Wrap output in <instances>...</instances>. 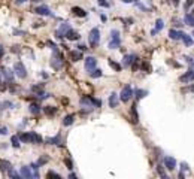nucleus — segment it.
Returning a JSON list of instances; mask_svg holds the SVG:
<instances>
[{
  "mask_svg": "<svg viewBox=\"0 0 194 179\" xmlns=\"http://www.w3.org/2000/svg\"><path fill=\"white\" fill-rule=\"evenodd\" d=\"M81 104L88 106V108H97V106H102V102L94 98V97H91V96H82L81 97Z\"/></svg>",
  "mask_w": 194,
  "mask_h": 179,
  "instance_id": "obj_1",
  "label": "nucleus"
},
{
  "mask_svg": "<svg viewBox=\"0 0 194 179\" xmlns=\"http://www.w3.org/2000/svg\"><path fill=\"white\" fill-rule=\"evenodd\" d=\"M51 66L55 70H60L63 67V55L58 51H54V55H52V60H51Z\"/></svg>",
  "mask_w": 194,
  "mask_h": 179,
  "instance_id": "obj_2",
  "label": "nucleus"
},
{
  "mask_svg": "<svg viewBox=\"0 0 194 179\" xmlns=\"http://www.w3.org/2000/svg\"><path fill=\"white\" fill-rule=\"evenodd\" d=\"M99 39H100V30L97 27L91 29L90 35H88V41H90V45L93 46V48H96V46L99 45Z\"/></svg>",
  "mask_w": 194,
  "mask_h": 179,
  "instance_id": "obj_3",
  "label": "nucleus"
},
{
  "mask_svg": "<svg viewBox=\"0 0 194 179\" xmlns=\"http://www.w3.org/2000/svg\"><path fill=\"white\" fill-rule=\"evenodd\" d=\"M14 72H15V75H17L18 78H21V79L27 78V69H25V66H24L21 61L15 63V66H14Z\"/></svg>",
  "mask_w": 194,
  "mask_h": 179,
  "instance_id": "obj_4",
  "label": "nucleus"
},
{
  "mask_svg": "<svg viewBox=\"0 0 194 179\" xmlns=\"http://www.w3.org/2000/svg\"><path fill=\"white\" fill-rule=\"evenodd\" d=\"M131 97H133V90H131L130 85H125V87L121 90V94H119V98H121V102L127 103V102H129Z\"/></svg>",
  "mask_w": 194,
  "mask_h": 179,
  "instance_id": "obj_5",
  "label": "nucleus"
},
{
  "mask_svg": "<svg viewBox=\"0 0 194 179\" xmlns=\"http://www.w3.org/2000/svg\"><path fill=\"white\" fill-rule=\"evenodd\" d=\"M67 30H70L69 23H63L61 25H60V29L55 31V37H57V39H63V37L66 36V33H67Z\"/></svg>",
  "mask_w": 194,
  "mask_h": 179,
  "instance_id": "obj_6",
  "label": "nucleus"
},
{
  "mask_svg": "<svg viewBox=\"0 0 194 179\" xmlns=\"http://www.w3.org/2000/svg\"><path fill=\"white\" fill-rule=\"evenodd\" d=\"M96 64H97V60H96L94 57H87V58H85V70H87V72L94 70Z\"/></svg>",
  "mask_w": 194,
  "mask_h": 179,
  "instance_id": "obj_7",
  "label": "nucleus"
},
{
  "mask_svg": "<svg viewBox=\"0 0 194 179\" xmlns=\"http://www.w3.org/2000/svg\"><path fill=\"white\" fill-rule=\"evenodd\" d=\"M164 167L167 170H175L176 169V160L173 157H166L164 158Z\"/></svg>",
  "mask_w": 194,
  "mask_h": 179,
  "instance_id": "obj_8",
  "label": "nucleus"
},
{
  "mask_svg": "<svg viewBox=\"0 0 194 179\" xmlns=\"http://www.w3.org/2000/svg\"><path fill=\"white\" fill-rule=\"evenodd\" d=\"M179 81L181 82H184V84H187V82H193L194 81V70H188V72H185V73L179 78Z\"/></svg>",
  "mask_w": 194,
  "mask_h": 179,
  "instance_id": "obj_9",
  "label": "nucleus"
},
{
  "mask_svg": "<svg viewBox=\"0 0 194 179\" xmlns=\"http://www.w3.org/2000/svg\"><path fill=\"white\" fill-rule=\"evenodd\" d=\"M35 14L37 15H45V17H49L51 15V11L48 6H37V8H35Z\"/></svg>",
  "mask_w": 194,
  "mask_h": 179,
  "instance_id": "obj_10",
  "label": "nucleus"
},
{
  "mask_svg": "<svg viewBox=\"0 0 194 179\" xmlns=\"http://www.w3.org/2000/svg\"><path fill=\"white\" fill-rule=\"evenodd\" d=\"M72 14L79 17V18H85L87 17V12L82 8H79V6H73V8H72Z\"/></svg>",
  "mask_w": 194,
  "mask_h": 179,
  "instance_id": "obj_11",
  "label": "nucleus"
},
{
  "mask_svg": "<svg viewBox=\"0 0 194 179\" xmlns=\"http://www.w3.org/2000/svg\"><path fill=\"white\" fill-rule=\"evenodd\" d=\"M19 175H21L23 178H25V179H31V178H33L31 170H30V167H27V166L21 167V170H19Z\"/></svg>",
  "mask_w": 194,
  "mask_h": 179,
  "instance_id": "obj_12",
  "label": "nucleus"
},
{
  "mask_svg": "<svg viewBox=\"0 0 194 179\" xmlns=\"http://www.w3.org/2000/svg\"><path fill=\"white\" fill-rule=\"evenodd\" d=\"M67 41H78L79 39V33H76L75 30H67V33H66V36H64Z\"/></svg>",
  "mask_w": 194,
  "mask_h": 179,
  "instance_id": "obj_13",
  "label": "nucleus"
},
{
  "mask_svg": "<svg viewBox=\"0 0 194 179\" xmlns=\"http://www.w3.org/2000/svg\"><path fill=\"white\" fill-rule=\"evenodd\" d=\"M69 58L72 60V61H79V60H82V54L81 51H70L69 52Z\"/></svg>",
  "mask_w": 194,
  "mask_h": 179,
  "instance_id": "obj_14",
  "label": "nucleus"
},
{
  "mask_svg": "<svg viewBox=\"0 0 194 179\" xmlns=\"http://www.w3.org/2000/svg\"><path fill=\"white\" fill-rule=\"evenodd\" d=\"M136 60V55L135 54H129L124 57V61H123V66L124 67H129V66H131V63Z\"/></svg>",
  "mask_w": 194,
  "mask_h": 179,
  "instance_id": "obj_15",
  "label": "nucleus"
},
{
  "mask_svg": "<svg viewBox=\"0 0 194 179\" xmlns=\"http://www.w3.org/2000/svg\"><path fill=\"white\" fill-rule=\"evenodd\" d=\"M2 73H3L5 79H6L8 82H12V81H14V72H11L9 69H3Z\"/></svg>",
  "mask_w": 194,
  "mask_h": 179,
  "instance_id": "obj_16",
  "label": "nucleus"
},
{
  "mask_svg": "<svg viewBox=\"0 0 194 179\" xmlns=\"http://www.w3.org/2000/svg\"><path fill=\"white\" fill-rule=\"evenodd\" d=\"M169 37L170 39H173V41H178V39H181L182 37V31H178V30H170L169 31Z\"/></svg>",
  "mask_w": 194,
  "mask_h": 179,
  "instance_id": "obj_17",
  "label": "nucleus"
},
{
  "mask_svg": "<svg viewBox=\"0 0 194 179\" xmlns=\"http://www.w3.org/2000/svg\"><path fill=\"white\" fill-rule=\"evenodd\" d=\"M73 121H75V115H66L64 116V119H63V125L64 127H69V125H72L73 124Z\"/></svg>",
  "mask_w": 194,
  "mask_h": 179,
  "instance_id": "obj_18",
  "label": "nucleus"
},
{
  "mask_svg": "<svg viewBox=\"0 0 194 179\" xmlns=\"http://www.w3.org/2000/svg\"><path fill=\"white\" fill-rule=\"evenodd\" d=\"M109 106L111 108H117L118 106V96L115 94V92H112V94L109 96Z\"/></svg>",
  "mask_w": 194,
  "mask_h": 179,
  "instance_id": "obj_19",
  "label": "nucleus"
},
{
  "mask_svg": "<svg viewBox=\"0 0 194 179\" xmlns=\"http://www.w3.org/2000/svg\"><path fill=\"white\" fill-rule=\"evenodd\" d=\"M12 169V164L9 161H6V160H0V170L2 172H8Z\"/></svg>",
  "mask_w": 194,
  "mask_h": 179,
  "instance_id": "obj_20",
  "label": "nucleus"
},
{
  "mask_svg": "<svg viewBox=\"0 0 194 179\" xmlns=\"http://www.w3.org/2000/svg\"><path fill=\"white\" fill-rule=\"evenodd\" d=\"M119 45H121V39L119 37H112V41L109 42V48L115 49V48H119Z\"/></svg>",
  "mask_w": 194,
  "mask_h": 179,
  "instance_id": "obj_21",
  "label": "nucleus"
},
{
  "mask_svg": "<svg viewBox=\"0 0 194 179\" xmlns=\"http://www.w3.org/2000/svg\"><path fill=\"white\" fill-rule=\"evenodd\" d=\"M182 42H184V45L185 46H191L193 45V37L190 36V35H187V33H182Z\"/></svg>",
  "mask_w": 194,
  "mask_h": 179,
  "instance_id": "obj_22",
  "label": "nucleus"
},
{
  "mask_svg": "<svg viewBox=\"0 0 194 179\" xmlns=\"http://www.w3.org/2000/svg\"><path fill=\"white\" fill-rule=\"evenodd\" d=\"M43 142V139L39 136L37 133H35V131H31V143H36V145H41Z\"/></svg>",
  "mask_w": 194,
  "mask_h": 179,
  "instance_id": "obj_23",
  "label": "nucleus"
},
{
  "mask_svg": "<svg viewBox=\"0 0 194 179\" xmlns=\"http://www.w3.org/2000/svg\"><path fill=\"white\" fill-rule=\"evenodd\" d=\"M18 137H19V140L24 142V143H31V133H23Z\"/></svg>",
  "mask_w": 194,
  "mask_h": 179,
  "instance_id": "obj_24",
  "label": "nucleus"
},
{
  "mask_svg": "<svg viewBox=\"0 0 194 179\" xmlns=\"http://www.w3.org/2000/svg\"><path fill=\"white\" fill-rule=\"evenodd\" d=\"M46 142H48L49 145H60V143H61V136H60V134H57V136H54V137L48 139V140H46Z\"/></svg>",
  "mask_w": 194,
  "mask_h": 179,
  "instance_id": "obj_25",
  "label": "nucleus"
},
{
  "mask_svg": "<svg viewBox=\"0 0 194 179\" xmlns=\"http://www.w3.org/2000/svg\"><path fill=\"white\" fill-rule=\"evenodd\" d=\"M135 94H136V100H140V98H143L145 96H148V91H145V90H139V88H136V91H135Z\"/></svg>",
  "mask_w": 194,
  "mask_h": 179,
  "instance_id": "obj_26",
  "label": "nucleus"
},
{
  "mask_svg": "<svg viewBox=\"0 0 194 179\" xmlns=\"http://www.w3.org/2000/svg\"><path fill=\"white\" fill-rule=\"evenodd\" d=\"M184 21H185V24H188V25H191V27H194V15H191V14H185Z\"/></svg>",
  "mask_w": 194,
  "mask_h": 179,
  "instance_id": "obj_27",
  "label": "nucleus"
},
{
  "mask_svg": "<svg viewBox=\"0 0 194 179\" xmlns=\"http://www.w3.org/2000/svg\"><path fill=\"white\" fill-rule=\"evenodd\" d=\"M29 109H30V112H31L33 115H37L39 112H41V106H39L37 103H31Z\"/></svg>",
  "mask_w": 194,
  "mask_h": 179,
  "instance_id": "obj_28",
  "label": "nucleus"
},
{
  "mask_svg": "<svg viewBox=\"0 0 194 179\" xmlns=\"http://www.w3.org/2000/svg\"><path fill=\"white\" fill-rule=\"evenodd\" d=\"M163 27H164L163 19H157V23H155V30H152V35H157V31L163 30Z\"/></svg>",
  "mask_w": 194,
  "mask_h": 179,
  "instance_id": "obj_29",
  "label": "nucleus"
},
{
  "mask_svg": "<svg viewBox=\"0 0 194 179\" xmlns=\"http://www.w3.org/2000/svg\"><path fill=\"white\" fill-rule=\"evenodd\" d=\"M43 112H45V114L46 115H54L55 114V112H57V108H54V106H45V108H43Z\"/></svg>",
  "mask_w": 194,
  "mask_h": 179,
  "instance_id": "obj_30",
  "label": "nucleus"
},
{
  "mask_svg": "<svg viewBox=\"0 0 194 179\" xmlns=\"http://www.w3.org/2000/svg\"><path fill=\"white\" fill-rule=\"evenodd\" d=\"M109 66L115 70V72H121V69H123V66L121 64H118L117 61H113V60H109Z\"/></svg>",
  "mask_w": 194,
  "mask_h": 179,
  "instance_id": "obj_31",
  "label": "nucleus"
},
{
  "mask_svg": "<svg viewBox=\"0 0 194 179\" xmlns=\"http://www.w3.org/2000/svg\"><path fill=\"white\" fill-rule=\"evenodd\" d=\"M102 75H103L102 69H94V70H91V72H90V76H91V78H94V79H96V78H100Z\"/></svg>",
  "mask_w": 194,
  "mask_h": 179,
  "instance_id": "obj_32",
  "label": "nucleus"
},
{
  "mask_svg": "<svg viewBox=\"0 0 194 179\" xmlns=\"http://www.w3.org/2000/svg\"><path fill=\"white\" fill-rule=\"evenodd\" d=\"M11 143H12V146H14V148H19V145H21V143H19V137L18 136H12L11 137Z\"/></svg>",
  "mask_w": 194,
  "mask_h": 179,
  "instance_id": "obj_33",
  "label": "nucleus"
},
{
  "mask_svg": "<svg viewBox=\"0 0 194 179\" xmlns=\"http://www.w3.org/2000/svg\"><path fill=\"white\" fill-rule=\"evenodd\" d=\"M30 167L33 169V178H39V173H37V169H39V164L37 163H33Z\"/></svg>",
  "mask_w": 194,
  "mask_h": 179,
  "instance_id": "obj_34",
  "label": "nucleus"
},
{
  "mask_svg": "<svg viewBox=\"0 0 194 179\" xmlns=\"http://www.w3.org/2000/svg\"><path fill=\"white\" fill-rule=\"evenodd\" d=\"M131 115H133V122H137L139 119H137V112H136V103L133 104V108H131Z\"/></svg>",
  "mask_w": 194,
  "mask_h": 179,
  "instance_id": "obj_35",
  "label": "nucleus"
},
{
  "mask_svg": "<svg viewBox=\"0 0 194 179\" xmlns=\"http://www.w3.org/2000/svg\"><path fill=\"white\" fill-rule=\"evenodd\" d=\"M157 172L160 173V176H163V178H167V175H166V172H164V166H161V164H158V167H157Z\"/></svg>",
  "mask_w": 194,
  "mask_h": 179,
  "instance_id": "obj_36",
  "label": "nucleus"
},
{
  "mask_svg": "<svg viewBox=\"0 0 194 179\" xmlns=\"http://www.w3.org/2000/svg\"><path fill=\"white\" fill-rule=\"evenodd\" d=\"M8 175H9L11 178H15V179H18L19 176H21V175H19V173H17V172H15L14 169H11V170H8Z\"/></svg>",
  "mask_w": 194,
  "mask_h": 179,
  "instance_id": "obj_37",
  "label": "nucleus"
},
{
  "mask_svg": "<svg viewBox=\"0 0 194 179\" xmlns=\"http://www.w3.org/2000/svg\"><path fill=\"white\" fill-rule=\"evenodd\" d=\"M64 164L67 166V169H69V170H72V169H73V163H72L70 158H66V160H64Z\"/></svg>",
  "mask_w": 194,
  "mask_h": 179,
  "instance_id": "obj_38",
  "label": "nucleus"
},
{
  "mask_svg": "<svg viewBox=\"0 0 194 179\" xmlns=\"http://www.w3.org/2000/svg\"><path fill=\"white\" fill-rule=\"evenodd\" d=\"M46 176H48V178H58V179L61 178V176H60L58 173H55V172H52V170H49L48 173H46Z\"/></svg>",
  "mask_w": 194,
  "mask_h": 179,
  "instance_id": "obj_39",
  "label": "nucleus"
},
{
  "mask_svg": "<svg viewBox=\"0 0 194 179\" xmlns=\"http://www.w3.org/2000/svg\"><path fill=\"white\" fill-rule=\"evenodd\" d=\"M97 3H99L100 6H103V8H109V3L106 2V0H97Z\"/></svg>",
  "mask_w": 194,
  "mask_h": 179,
  "instance_id": "obj_40",
  "label": "nucleus"
},
{
  "mask_svg": "<svg viewBox=\"0 0 194 179\" xmlns=\"http://www.w3.org/2000/svg\"><path fill=\"white\" fill-rule=\"evenodd\" d=\"M142 70H143V72H148V73H149V70H151V66H149L148 63H143V64H142Z\"/></svg>",
  "mask_w": 194,
  "mask_h": 179,
  "instance_id": "obj_41",
  "label": "nucleus"
},
{
  "mask_svg": "<svg viewBox=\"0 0 194 179\" xmlns=\"http://www.w3.org/2000/svg\"><path fill=\"white\" fill-rule=\"evenodd\" d=\"M46 161H48V158H46V157H42L41 160H39V163H37V164H39V166H42V164H45Z\"/></svg>",
  "mask_w": 194,
  "mask_h": 179,
  "instance_id": "obj_42",
  "label": "nucleus"
},
{
  "mask_svg": "<svg viewBox=\"0 0 194 179\" xmlns=\"http://www.w3.org/2000/svg\"><path fill=\"white\" fill-rule=\"evenodd\" d=\"M0 134H8V128L2 127V128H0Z\"/></svg>",
  "mask_w": 194,
  "mask_h": 179,
  "instance_id": "obj_43",
  "label": "nucleus"
},
{
  "mask_svg": "<svg viewBox=\"0 0 194 179\" xmlns=\"http://www.w3.org/2000/svg\"><path fill=\"white\" fill-rule=\"evenodd\" d=\"M194 3V0H187V3H185V8H190V6H193Z\"/></svg>",
  "mask_w": 194,
  "mask_h": 179,
  "instance_id": "obj_44",
  "label": "nucleus"
},
{
  "mask_svg": "<svg viewBox=\"0 0 194 179\" xmlns=\"http://www.w3.org/2000/svg\"><path fill=\"white\" fill-rule=\"evenodd\" d=\"M11 51H12V52H19V46H17V45H15V46H12V49H11Z\"/></svg>",
  "mask_w": 194,
  "mask_h": 179,
  "instance_id": "obj_45",
  "label": "nucleus"
},
{
  "mask_svg": "<svg viewBox=\"0 0 194 179\" xmlns=\"http://www.w3.org/2000/svg\"><path fill=\"white\" fill-rule=\"evenodd\" d=\"M184 58H185V61H187V63H188V64H193V63H194V61H193V60H191L190 57H187V55H185Z\"/></svg>",
  "mask_w": 194,
  "mask_h": 179,
  "instance_id": "obj_46",
  "label": "nucleus"
},
{
  "mask_svg": "<svg viewBox=\"0 0 194 179\" xmlns=\"http://www.w3.org/2000/svg\"><path fill=\"white\" fill-rule=\"evenodd\" d=\"M25 2H27V0H15L17 5H23V3H25Z\"/></svg>",
  "mask_w": 194,
  "mask_h": 179,
  "instance_id": "obj_47",
  "label": "nucleus"
},
{
  "mask_svg": "<svg viewBox=\"0 0 194 179\" xmlns=\"http://www.w3.org/2000/svg\"><path fill=\"white\" fill-rule=\"evenodd\" d=\"M78 48H79V51H85V49H87V46H85V45H79Z\"/></svg>",
  "mask_w": 194,
  "mask_h": 179,
  "instance_id": "obj_48",
  "label": "nucleus"
},
{
  "mask_svg": "<svg viewBox=\"0 0 194 179\" xmlns=\"http://www.w3.org/2000/svg\"><path fill=\"white\" fill-rule=\"evenodd\" d=\"M188 90H190V91H193V92H194V85H191V87H190V88H188ZM188 90H182V92H184V91H188Z\"/></svg>",
  "mask_w": 194,
  "mask_h": 179,
  "instance_id": "obj_49",
  "label": "nucleus"
},
{
  "mask_svg": "<svg viewBox=\"0 0 194 179\" xmlns=\"http://www.w3.org/2000/svg\"><path fill=\"white\" fill-rule=\"evenodd\" d=\"M69 178H72V179H76V175H75V173H70V175H69Z\"/></svg>",
  "mask_w": 194,
  "mask_h": 179,
  "instance_id": "obj_50",
  "label": "nucleus"
},
{
  "mask_svg": "<svg viewBox=\"0 0 194 179\" xmlns=\"http://www.w3.org/2000/svg\"><path fill=\"white\" fill-rule=\"evenodd\" d=\"M2 57H3V49L0 48V58H2Z\"/></svg>",
  "mask_w": 194,
  "mask_h": 179,
  "instance_id": "obj_51",
  "label": "nucleus"
},
{
  "mask_svg": "<svg viewBox=\"0 0 194 179\" xmlns=\"http://www.w3.org/2000/svg\"><path fill=\"white\" fill-rule=\"evenodd\" d=\"M123 2H124V3H131L133 0H123Z\"/></svg>",
  "mask_w": 194,
  "mask_h": 179,
  "instance_id": "obj_52",
  "label": "nucleus"
},
{
  "mask_svg": "<svg viewBox=\"0 0 194 179\" xmlns=\"http://www.w3.org/2000/svg\"><path fill=\"white\" fill-rule=\"evenodd\" d=\"M178 3H179V2H178V0H173V5H175V6H176Z\"/></svg>",
  "mask_w": 194,
  "mask_h": 179,
  "instance_id": "obj_53",
  "label": "nucleus"
},
{
  "mask_svg": "<svg viewBox=\"0 0 194 179\" xmlns=\"http://www.w3.org/2000/svg\"><path fill=\"white\" fill-rule=\"evenodd\" d=\"M31 2H41V0H31Z\"/></svg>",
  "mask_w": 194,
  "mask_h": 179,
  "instance_id": "obj_54",
  "label": "nucleus"
},
{
  "mask_svg": "<svg viewBox=\"0 0 194 179\" xmlns=\"http://www.w3.org/2000/svg\"><path fill=\"white\" fill-rule=\"evenodd\" d=\"M191 36H194V30H193V35H191Z\"/></svg>",
  "mask_w": 194,
  "mask_h": 179,
  "instance_id": "obj_55",
  "label": "nucleus"
}]
</instances>
